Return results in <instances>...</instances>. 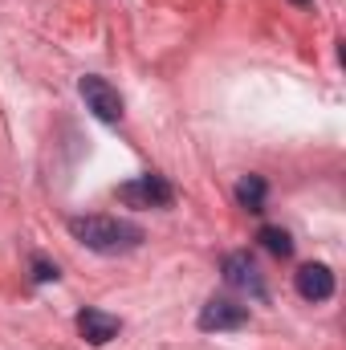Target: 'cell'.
Here are the masks:
<instances>
[{
	"instance_id": "cell-1",
	"label": "cell",
	"mask_w": 346,
	"mask_h": 350,
	"mask_svg": "<svg viewBox=\"0 0 346 350\" xmlns=\"http://www.w3.org/2000/svg\"><path fill=\"white\" fill-rule=\"evenodd\" d=\"M70 232L86 249L106 253V257L131 253V249L143 245V228L139 224H127V220H114V216H78V220H70Z\"/></svg>"
},
{
	"instance_id": "cell-2",
	"label": "cell",
	"mask_w": 346,
	"mask_h": 350,
	"mask_svg": "<svg viewBox=\"0 0 346 350\" xmlns=\"http://www.w3.org/2000/svg\"><path fill=\"white\" fill-rule=\"evenodd\" d=\"M118 200L131 204V208H172L175 191H172V183L159 179V175H139V179L118 187Z\"/></svg>"
},
{
	"instance_id": "cell-3",
	"label": "cell",
	"mask_w": 346,
	"mask_h": 350,
	"mask_svg": "<svg viewBox=\"0 0 346 350\" xmlns=\"http://www.w3.org/2000/svg\"><path fill=\"white\" fill-rule=\"evenodd\" d=\"M78 94H82L86 110H94V118H102V122H118L122 118V98H118V90L110 86L106 78H94V74L82 78Z\"/></svg>"
},
{
	"instance_id": "cell-4",
	"label": "cell",
	"mask_w": 346,
	"mask_h": 350,
	"mask_svg": "<svg viewBox=\"0 0 346 350\" xmlns=\"http://www.w3.org/2000/svg\"><path fill=\"white\" fill-rule=\"evenodd\" d=\"M249 326V306L228 301V297H212L200 310V330H241Z\"/></svg>"
},
{
	"instance_id": "cell-5",
	"label": "cell",
	"mask_w": 346,
	"mask_h": 350,
	"mask_svg": "<svg viewBox=\"0 0 346 350\" xmlns=\"http://www.w3.org/2000/svg\"><path fill=\"white\" fill-rule=\"evenodd\" d=\"M293 281H297V293H302L306 301H330V297H334V273L318 261L302 265Z\"/></svg>"
},
{
	"instance_id": "cell-6",
	"label": "cell",
	"mask_w": 346,
	"mask_h": 350,
	"mask_svg": "<svg viewBox=\"0 0 346 350\" xmlns=\"http://www.w3.org/2000/svg\"><path fill=\"white\" fill-rule=\"evenodd\" d=\"M78 330H82V338H86L90 347H106L110 338H118L122 322L114 314H106V310H82L78 314Z\"/></svg>"
},
{
	"instance_id": "cell-7",
	"label": "cell",
	"mask_w": 346,
	"mask_h": 350,
	"mask_svg": "<svg viewBox=\"0 0 346 350\" xmlns=\"http://www.w3.org/2000/svg\"><path fill=\"white\" fill-rule=\"evenodd\" d=\"M224 281H228L232 289H253V293H261L257 265L249 261L245 253H228V257H224Z\"/></svg>"
},
{
	"instance_id": "cell-8",
	"label": "cell",
	"mask_w": 346,
	"mask_h": 350,
	"mask_svg": "<svg viewBox=\"0 0 346 350\" xmlns=\"http://www.w3.org/2000/svg\"><path fill=\"white\" fill-rule=\"evenodd\" d=\"M265 196H269V187H265L261 175H245V179L237 183V204H241L245 212H265Z\"/></svg>"
},
{
	"instance_id": "cell-9",
	"label": "cell",
	"mask_w": 346,
	"mask_h": 350,
	"mask_svg": "<svg viewBox=\"0 0 346 350\" xmlns=\"http://www.w3.org/2000/svg\"><path fill=\"white\" fill-rule=\"evenodd\" d=\"M257 241L265 245V249H269V253H273V257H281V261L293 253V241H289V232H285V228H273V224H265Z\"/></svg>"
},
{
	"instance_id": "cell-10",
	"label": "cell",
	"mask_w": 346,
	"mask_h": 350,
	"mask_svg": "<svg viewBox=\"0 0 346 350\" xmlns=\"http://www.w3.org/2000/svg\"><path fill=\"white\" fill-rule=\"evenodd\" d=\"M57 277H62V273H57V265H53V261L33 257V281H41V285H45V281H57Z\"/></svg>"
},
{
	"instance_id": "cell-11",
	"label": "cell",
	"mask_w": 346,
	"mask_h": 350,
	"mask_svg": "<svg viewBox=\"0 0 346 350\" xmlns=\"http://www.w3.org/2000/svg\"><path fill=\"white\" fill-rule=\"evenodd\" d=\"M289 4H310V0H289Z\"/></svg>"
}]
</instances>
